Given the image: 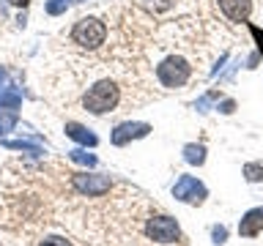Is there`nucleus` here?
<instances>
[{
  "label": "nucleus",
  "mask_w": 263,
  "mask_h": 246,
  "mask_svg": "<svg viewBox=\"0 0 263 246\" xmlns=\"http://www.w3.org/2000/svg\"><path fill=\"white\" fill-rule=\"evenodd\" d=\"M156 79L170 90L184 88L186 82L192 79V66H189V60L181 55H167L159 66H156Z\"/></svg>",
  "instance_id": "obj_2"
},
{
  "label": "nucleus",
  "mask_w": 263,
  "mask_h": 246,
  "mask_svg": "<svg viewBox=\"0 0 263 246\" xmlns=\"http://www.w3.org/2000/svg\"><path fill=\"white\" fill-rule=\"evenodd\" d=\"M121 101V88L112 79H99L93 88H88V93L82 96V107L93 115L112 112Z\"/></svg>",
  "instance_id": "obj_1"
},
{
  "label": "nucleus",
  "mask_w": 263,
  "mask_h": 246,
  "mask_svg": "<svg viewBox=\"0 0 263 246\" xmlns=\"http://www.w3.org/2000/svg\"><path fill=\"white\" fill-rule=\"evenodd\" d=\"M16 110H20V96L14 90H6L0 96V131H8L16 123Z\"/></svg>",
  "instance_id": "obj_7"
},
{
  "label": "nucleus",
  "mask_w": 263,
  "mask_h": 246,
  "mask_svg": "<svg viewBox=\"0 0 263 246\" xmlns=\"http://www.w3.org/2000/svg\"><path fill=\"white\" fill-rule=\"evenodd\" d=\"M263 230V208H252L247 211L241 221H238V235L241 238H255Z\"/></svg>",
  "instance_id": "obj_10"
},
{
  "label": "nucleus",
  "mask_w": 263,
  "mask_h": 246,
  "mask_svg": "<svg viewBox=\"0 0 263 246\" xmlns=\"http://www.w3.org/2000/svg\"><path fill=\"white\" fill-rule=\"evenodd\" d=\"M71 189L85 197H102L112 189V180L107 175H93V172H77V175H71Z\"/></svg>",
  "instance_id": "obj_5"
},
{
  "label": "nucleus",
  "mask_w": 263,
  "mask_h": 246,
  "mask_svg": "<svg viewBox=\"0 0 263 246\" xmlns=\"http://www.w3.org/2000/svg\"><path fill=\"white\" fill-rule=\"evenodd\" d=\"M225 238H228L225 227H217V230H214V241H217V243H225Z\"/></svg>",
  "instance_id": "obj_17"
},
{
  "label": "nucleus",
  "mask_w": 263,
  "mask_h": 246,
  "mask_svg": "<svg viewBox=\"0 0 263 246\" xmlns=\"http://www.w3.org/2000/svg\"><path fill=\"white\" fill-rule=\"evenodd\" d=\"M217 6L230 22H247L252 14V0H217Z\"/></svg>",
  "instance_id": "obj_8"
},
{
  "label": "nucleus",
  "mask_w": 263,
  "mask_h": 246,
  "mask_svg": "<svg viewBox=\"0 0 263 246\" xmlns=\"http://www.w3.org/2000/svg\"><path fill=\"white\" fill-rule=\"evenodd\" d=\"M8 3H14V6H28V0H8Z\"/></svg>",
  "instance_id": "obj_18"
},
{
  "label": "nucleus",
  "mask_w": 263,
  "mask_h": 246,
  "mask_svg": "<svg viewBox=\"0 0 263 246\" xmlns=\"http://www.w3.org/2000/svg\"><path fill=\"white\" fill-rule=\"evenodd\" d=\"M71 0H49L47 3V14H63L66 8H69Z\"/></svg>",
  "instance_id": "obj_14"
},
{
  "label": "nucleus",
  "mask_w": 263,
  "mask_h": 246,
  "mask_svg": "<svg viewBox=\"0 0 263 246\" xmlns=\"http://www.w3.org/2000/svg\"><path fill=\"white\" fill-rule=\"evenodd\" d=\"M66 134L71 139H77L82 145H96V134H90L85 126H80V123H66Z\"/></svg>",
  "instance_id": "obj_11"
},
{
  "label": "nucleus",
  "mask_w": 263,
  "mask_h": 246,
  "mask_svg": "<svg viewBox=\"0 0 263 246\" xmlns=\"http://www.w3.org/2000/svg\"><path fill=\"white\" fill-rule=\"evenodd\" d=\"M0 79H3V71H0Z\"/></svg>",
  "instance_id": "obj_19"
},
{
  "label": "nucleus",
  "mask_w": 263,
  "mask_h": 246,
  "mask_svg": "<svg viewBox=\"0 0 263 246\" xmlns=\"http://www.w3.org/2000/svg\"><path fill=\"white\" fill-rule=\"evenodd\" d=\"M39 246H71V243L66 241V238H58V235H55V238H47V241H41Z\"/></svg>",
  "instance_id": "obj_16"
},
{
  "label": "nucleus",
  "mask_w": 263,
  "mask_h": 246,
  "mask_svg": "<svg viewBox=\"0 0 263 246\" xmlns=\"http://www.w3.org/2000/svg\"><path fill=\"white\" fill-rule=\"evenodd\" d=\"M107 38V28L102 19H96V16H85V19H80L77 25L71 28V41L85 49H99L104 44Z\"/></svg>",
  "instance_id": "obj_3"
},
{
  "label": "nucleus",
  "mask_w": 263,
  "mask_h": 246,
  "mask_svg": "<svg viewBox=\"0 0 263 246\" xmlns=\"http://www.w3.org/2000/svg\"><path fill=\"white\" fill-rule=\"evenodd\" d=\"M71 159L74 161H82V164H96L93 156H88V153H82V151H71Z\"/></svg>",
  "instance_id": "obj_15"
},
{
  "label": "nucleus",
  "mask_w": 263,
  "mask_h": 246,
  "mask_svg": "<svg viewBox=\"0 0 263 246\" xmlns=\"http://www.w3.org/2000/svg\"><path fill=\"white\" fill-rule=\"evenodd\" d=\"M148 131H151V126H148V123H121V126L112 131V142H115V145H126L129 139L145 137Z\"/></svg>",
  "instance_id": "obj_9"
},
{
  "label": "nucleus",
  "mask_w": 263,
  "mask_h": 246,
  "mask_svg": "<svg viewBox=\"0 0 263 246\" xmlns=\"http://www.w3.org/2000/svg\"><path fill=\"white\" fill-rule=\"evenodd\" d=\"M145 235L156 243H178L181 241V227L178 221L167 216V213H159V216H151L145 224Z\"/></svg>",
  "instance_id": "obj_4"
},
{
  "label": "nucleus",
  "mask_w": 263,
  "mask_h": 246,
  "mask_svg": "<svg viewBox=\"0 0 263 246\" xmlns=\"http://www.w3.org/2000/svg\"><path fill=\"white\" fill-rule=\"evenodd\" d=\"M184 159L189 161V164H205V145H186L184 148Z\"/></svg>",
  "instance_id": "obj_12"
},
{
  "label": "nucleus",
  "mask_w": 263,
  "mask_h": 246,
  "mask_svg": "<svg viewBox=\"0 0 263 246\" xmlns=\"http://www.w3.org/2000/svg\"><path fill=\"white\" fill-rule=\"evenodd\" d=\"M173 197H176V200H181V202H186V205H203L205 197H209V192H205V186H203L197 178L181 175L178 183L173 186Z\"/></svg>",
  "instance_id": "obj_6"
},
{
  "label": "nucleus",
  "mask_w": 263,
  "mask_h": 246,
  "mask_svg": "<svg viewBox=\"0 0 263 246\" xmlns=\"http://www.w3.org/2000/svg\"><path fill=\"white\" fill-rule=\"evenodd\" d=\"M244 178L250 180V183H258V180H263V164H244Z\"/></svg>",
  "instance_id": "obj_13"
}]
</instances>
